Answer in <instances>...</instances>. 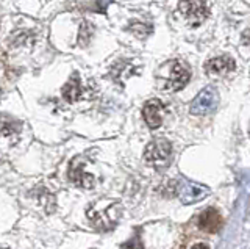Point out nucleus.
<instances>
[{"mask_svg":"<svg viewBox=\"0 0 250 249\" xmlns=\"http://www.w3.org/2000/svg\"><path fill=\"white\" fill-rule=\"evenodd\" d=\"M217 105H219V92L214 88L208 87L205 90H202L199 94L194 97V100L189 105V112L192 114L203 116V114L214 112Z\"/></svg>","mask_w":250,"mask_h":249,"instance_id":"nucleus-4","label":"nucleus"},{"mask_svg":"<svg viewBox=\"0 0 250 249\" xmlns=\"http://www.w3.org/2000/svg\"><path fill=\"white\" fill-rule=\"evenodd\" d=\"M67 176H69V181L74 185L80 186V188H92L94 183H96V177L89 173H86L84 163L80 157H77L70 161Z\"/></svg>","mask_w":250,"mask_h":249,"instance_id":"nucleus-5","label":"nucleus"},{"mask_svg":"<svg viewBox=\"0 0 250 249\" xmlns=\"http://www.w3.org/2000/svg\"><path fill=\"white\" fill-rule=\"evenodd\" d=\"M82 94H83V88H82L80 75H78V72H74L69 82L62 87V97L67 102H75V100L80 99Z\"/></svg>","mask_w":250,"mask_h":249,"instance_id":"nucleus-11","label":"nucleus"},{"mask_svg":"<svg viewBox=\"0 0 250 249\" xmlns=\"http://www.w3.org/2000/svg\"><path fill=\"white\" fill-rule=\"evenodd\" d=\"M191 79V71L189 66L185 65L183 61H175L170 66L169 77L166 80V87L170 91H180L186 87V83Z\"/></svg>","mask_w":250,"mask_h":249,"instance_id":"nucleus-6","label":"nucleus"},{"mask_svg":"<svg viewBox=\"0 0 250 249\" xmlns=\"http://www.w3.org/2000/svg\"><path fill=\"white\" fill-rule=\"evenodd\" d=\"M122 213V207L119 202H109V204H102V202H94L89 205L86 216L89 223L99 230H109L117 224Z\"/></svg>","mask_w":250,"mask_h":249,"instance_id":"nucleus-1","label":"nucleus"},{"mask_svg":"<svg viewBox=\"0 0 250 249\" xmlns=\"http://www.w3.org/2000/svg\"><path fill=\"white\" fill-rule=\"evenodd\" d=\"M249 134H250V129H249Z\"/></svg>","mask_w":250,"mask_h":249,"instance_id":"nucleus-14","label":"nucleus"},{"mask_svg":"<svg viewBox=\"0 0 250 249\" xmlns=\"http://www.w3.org/2000/svg\"><path fill=\"white\" fill-rule=\"evenodd\" d=\"M177 194L185 204H194L200 199H203L208 194L207 186H202L194 182H178L177 183Z\"/></svg>","mask_w":250,"mask_h":249,"instance_id":"nucleus-7","label":"nucleus"},{"mask_svg":"<svg viewBox=\"0 0 250 249\" xmlns=\"http://www.w3.org/2000/svg\"><path fill=\"white\" fill-rule=\"evenodd\" d=\"M130 30L131 32H135V35H138V36H144V35H139V33H148V28L147 27H144V25H141V24H133L131 27H130Z\"/></svg>","mask_w":250,"mask_h":249,"instance_id":"nucleus-12","label":"nucleus"},{"mask_svg":"<svg viewBox=\"0 0 250 249\" xmlns=\"http://www.w3.org/2000/svg\"><path fill=\"white\" fill-rule=\"evenodd\" d=\"M197 226L199 229L207 232V233H216L222 229L224 226V220L221 213L217 212L216 208H205L203 212L199 215L197 218Z\"/></svg>","mask_w":250,"mask_h":249,"instance_id":"nucleus-8","label":"nucleus"},{"mask_svg":"<svg viewBox=\"0 0 250 249\" xmlns=\"http://www.w3.org/2000/svg\"><path fill=\"white\" fill-rule=\"evenodd\" d=\"M143 116L148 127L158 129L163 122V104L156 99L148 100L143 108Z\"/></svg>","mask_w":250,"mask_h":249,"instance_id":"nucleus-9","label":"nucleus"},{"mask_svg":"<svg viewBox=\"0 0 250 249\" xmlns=\"http://www.w3.org/2000/svg\"><path fill=\"white\" fill-rule=\"evenodd\" d=\"M144 160L148 166L161 171L170 165L172 160V144L166 138H155L147 144L144 151Z\"/></svg>","mask_w":250,"mask_h":249,"instance_id":"nucleus-2","label":"nucleus"},{"mask_svg":"<svg viewBox=\"0 0 250 249\" xmlns=\"http://www.w3.org/2000/svg\"><path fill=\"white\" fill-rule=\"evenodd\" d=\"M178 10L191 25H199L209 16V8L205 0H182Z\"/></svg>","mask_w":250,"mask_h":249,"instance_id":"nucleus-3","label":"nucleus"},{"mask_svg":"<svg viewBox=\"0 0 250 249\" xmlns=\"http://www.w3.org/2000/svg\"><path fill=\"white\" fill-rule=\"evenodd\" d=\"M191 249H209V246L205 245V243H199V245H194Z\"/></svg>","mask_w":250,"mask_h":249,"instance_id":"nucleus-13","label":"nucleus"},{"mask_svg":"<svg viewBox=\"0 0 250 249\" xmlns=\"http://www.w3.org/2000/svg\"><path fill=\"white\" fill-rule=\"evenodd\" d=\"M236 69V63L230 57H216L205 63V71L208 74H227Z\"/></svg>","mask_w":250,"mask_h":249,"instance_id":"nucleus-10","label":"nucleus"}]
</instances>
